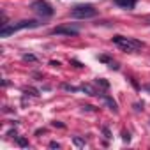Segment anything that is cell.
I'll list each match as a JSON object with an SVG mask.
<instances>
[{
    "label": "cell",
    "mask_w": 150,
    "mask_h": 150,
    "mask_svg": "<svg viewBox=\"0 0 150 150\" xmlns=\"http://www.w3.org/2000/svg\"><path fill=\"white\" fill-rule=\"evenodd\" d=\"M39 27V21L35 20H23V21H18V23H13V25H4L0 28V35L2 37H9L11 34L18 32V30H23V28H35Z\"/></svg>",
    "instance_id": "1"
},
{
    "label": "cell",
    "mask_w": 150,
    "mask_h": 150,
    "mask_svg": "<svg viewBox=\"0 0 150 150\" xmlns=\"http://www.w3.org/2000/svg\"><path fill=\"white\" fill-rule=\"evenodd\" d=\"M113 42L117 46H120L124 51H129V53H134V51H138V50L143 48V42H139V41H136L132 37H124V35H115Z\"/></svg>",
    "instance_id": "2"
},
{
    "label": "cell",
    "mask_w": 150,
    "mask_h": 150,
    "mask_svg": "<svg viewBox=\"0 0 150 150\" xmlns=\"http://www.w3.org/2000/svg\"><path fill=\"white\" fill-rule=\"evenodd\" d=\"M71 14H72V18H78V20H88L97 14V9L90 4H83V6H76Z\"/></svg>",
    "instance_id": "3"
},
{
    "label": "cell",
    "mask_w": 150,
    "mask_h": 150,
    "mask_svg": "<svg viewBox=\"0 0 150 150\" xmlns=\"http://www.w3.org/2000/svg\"><path fill=\"white\" fill-rule=\"evenodd\" d=\"M30 9H32L35 14L42 16V18H50V16L53 14V7L46 2V0H35V2H32Z\"/></svg>",
    "instance_id": "4"
},
{
    "label": "cell",
    "mask_w": 150,
    "mask_h": 150,
    "mask_svg": "<svg viewBox=\"0 0 150 150\" xmlns=\"http://www.w3.org/2000/svg\"><path fill=\"white\" fill-rule=\"evenodd\" d=\"M53 35H78V30L76 28H72V27H55L51 30Z\"/></svg>",
    "instance_id": "5"
},
{
    "label": "cell",
    "mask_w": 150,
    "mask_h": 150,
    "mask_svg": "<svg viewBox=\"0 0 150 150\" xmlns=\"http://www.w3.org/2000/svg\"><path fill=\"white\" fill-rule=\"evenodd\" d=\"M99 96H101V97H103V101H104V103H106V104L110 106V110H111V111H115V113H118V108H117V103H115V101H113V99H111L110 96H106V94H101V92H99Z\"/></svg>",
    "instance_id": "6"
},
{
    "label": "cell",
    "mask_w": 150,
    "mask_h": 150,
    "mask_svg": "<svg viewBox=\"0 0 150 150\" xmlns=\"http://www.w3.org/2000/svg\"><path fill=\"white\" fill-rule=\"evenodd\" d=\"M113 2H115L117 6L124 7V9H132V7L136 6V2H138V0H113Z\"/></svg>",
    "instance_id": "7"
},
{
    "label": "cell",
    "mask_w": 150,
    "mask_h": 150,
    "mask_svg": "<svg viewBox=\"0 0 150 150\" xmlns=\"http://www.w3.org/2000/svg\"><path fill=\"white\" fill-rule=\"evenodd\" d=\"M81 90H83V92H87L88 96H99V94H97V90H96L94 87H90V85H81Z\"/></svg>",
    "instance_id": "8"
},
{
    "label": "cell",
    "mask_w": 150,
    "mask_h": 150,
    "mask_svg": "<svg viewBox=\"0 0 150 150\" xmlns=\"http://www.w3.org/2000/svg\"><path fill=\"white\" fill-rule=\"evenodd\" d=\"M72 141H74V145H76V146H85V145H87V141H85L83 138H80V136H74Z\"/></svg>",
    "instance_id": "9"
},
{
    "label": "cell",
    "mask_w": 150,
    "mask_h": 150,
    "mask_svg": "<svg viewBox=\"0 0 150 150\" xmlns=\"http://www.w3.org/2000/svg\"><path fill=\"white\" fill-rule=\"evenodd\" d=\"M97 85H99V87H103L104 90H108V88H110V83H108L104 78H97Z\"/></svg>",
    "instance_id": "10"
},
{
    "label": "cell",
    "mask_w": 150,
    "mask_h": 150,
    "mask_svg": "<svg viewBox=\"0 0 150 150\" xmlns=\"http://www.w3.org/2000/svg\"><path fill=\"white\" fill-rule=\"evenodd\" d=\"M16 141H18V145H20V146H23V148H25V146H28V141H27L25 138H21V136H18V138H16Z\"/></svg>",
    "instance_id": "11"
},
{
    "label": "cell",
    "mask_w": 150,
    "mask_h": 150,
    "mask_svg": "<svg viewBox=\"0 0 150 150\" xmlns=\"http://www.w3.org/2000/svg\"><path fill=\"white\" fill-rule=\"evenodd\" d=\"M64 90H69V92H76L78 88H76V87H71V85H64Z\"/></svg>",
    "instance_id": "12"
},
{
    "label": "cell",
    "mask_w": 150,
    "mask_h": 150,
    "mask_svg": "<svg viewBox=\"0 0 150 150\" xmlns=\"http://www.w3.org/2000/svg\"><path fill=\"white\" fill-rule=\"evenodd\" d=\"M23 58L25 60H30V62H35V57L34 55H23Z\"/></svg>",
    "instance_id": "13"
},
{
    "label": "cell",
    "mask_w": 150,
    "mask_h": 150,
    "mask_svg": "<svg viewBox=\"0 0 150 150\" xmlns=\"http://www.w3.org/2000/svg\"><path fill=\"white\" fill-rule=\"evenodd\" d=\"M50 146H51V148H60V145H58L57 141H51V143H50Z\"/></svg>",
    "instance_id": "14"
},
{
    "label": "cell",
    "mask_w": 150,
    "mask_h": 150,
    "mask_svg": "<svg viewBox=\"0 0 150 150\" xmlns=\"http://www.w3.org/2000/svg\"><path fill=\"white\" fill-rule=\"evenodd\" d=\"M83 110H87V111H94L96 108H94V106H88V104H87V106H83Z\"/></svg>",
    "instance_id": "15"
},
{
    "label": "cell",
    "mask_w": 150,
    "mask_h": 150,
    "mask_svg": "<svg viewBox=\"0 0 150 150\" xmlns=\"http://www.w3.org/2000/svg\"><path fill=\"white\" fill-rule=\"evenodd\" d=\"M103 132H104V136H106V138H111V134H110V131H108V129H106V127H104V129H103Z\"/></svg>",
    "instance_id": "16"
},
{
    "label": "cell",
    "mask_w": 150,
    "mask_h": 150,
    "mask_svg": "<svg viewBox=\"0 0 150 150\" xmlns=\"http://www.w3.org/2000/svg\"><path fill=\"white\" fill-rule=\"evenodd\" d=\"M134 108H136V111H139V110H143V104H134Z\"/></svg>",
    "instance_id": "17"
},
{
    "label": "cell",
    "mask_w": 150,
    "mask_h": 150,
    "mask_svg": "<svg viewBox=\"0 0 150 150\" xmlns=\"http://www.w3.org/2000/svg\"><path fill=\"white\" fill-rule=\"evenodd\" d=\"M122 136H124V139H125V141H129V139H131V138H129V132H124Z\"/></svg>",
    "instance_id": "18"
},
{
    "label": "cell",
    "mask_w": 150,
    "mask_h": 150,
    "mask_svg": "<svg viewBox=\"0 0 150 150\" xmlns=\"http://www.w3.org/2000/svg\"><path fill=\"white\" fill-rule=\"evenodd\" d=\"M53 125L55 127H64V124H60V122H53Z\"/></svg>",
    "instance_id": "19"
},
{
    "label": "cell",
    "mask_w": 150,
    "mask_h": 150,
    "mask_svg": "<svg viewBox=\"0 0 150 150\" xmlns=\"http://www.w3.org/2000/svg\"><path fill=\"white\" fill-rule=\"evenodd\" d=\"M143 90H146V92H150V85H145V87H143Z\"/></svg>",
    "instance_id": "20"
}]
</instances>
